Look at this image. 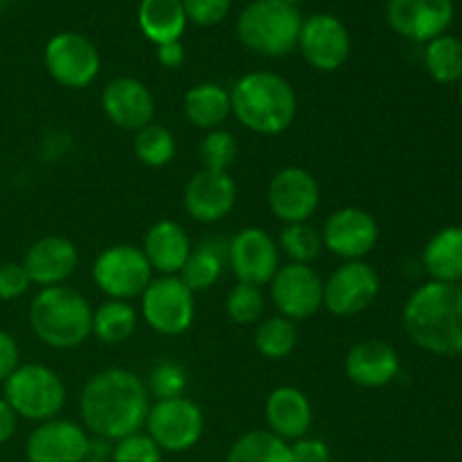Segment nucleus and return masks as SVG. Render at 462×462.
<instances>
[{"label":"nucleus","instance_id":"58836bf2","mask_svg":"<svg viewBox=\"0 0 462 462\" xmlns=\"http://www.w3.org/2000/svg\"><path fill=\"white\" fill-rule=\"evenodd\" d=\"M230 3L233 0H183V9L194 25L210 27L228 16Z\"/></svg>","mask_w":462,"mask_h":462},{"label":"nucleus","instance_id":"aec40b11","mask_svg":"<svg viewBox=\"0 0 462 462\" xmlns=\"http://www.w3.org/2000/svg\"><path fill=\"white\" fill-rule=\"evenodd\" d=\"M102 106L108 120L125 131H140L153 122L156 104L147 86L134 77L108 81L102 93Z\"/></svg>","mask_w":462,"mask_h":462},{"label":"nucleus","instance_id":"ea45409f","mask_svg":"<svg viewBox=\"0 0 462 462\" xmlns=\"http://www.w3.org/2000/svg\"><path fill=\"white\" fill-rule=\"evenodd\" d=\"M30 284L23 264H16V262L0 264V300H16L30 289Z\"/></svg>","mask_w":462,"mask_h":462},{"label":"nucleus","instance_id":"4be33fe9","mask_svg":"<svg viewBox=\"0 0 462 462\" xmlns=\"http://www.w3.org/2000/svg\"><path fill=\"white\" fill-rule=\"evenodd\" d=\"M346 373L350 382L361 388L388 386L400 373V356L391 343L382 338H365L347 352Z\"/></svg>","mask_w":462,"mask_h":462},{"label":"nucleus","instance_id":"72a5a7b5","mask_svg":"<svg viewBox=\"0 0 462 462\" xmlns=\"http://www.w3.org/2000/svg\"><path fill=\"white\" fill-rule=\"evenodd\" d=\"M280 251L293 262V264H310L320 255L323 248V237L314 226L307 221L302 224H287L280 233Z\"/></svg>","mask_w":462,"mask_h":462},{"label":"nucleus","instance_id":"49530a36","mask_svg":"<svg viewBox=\"0 0 462 462\" xmlns=\"http://www.w3.org/2000/svg\"><path fill=\"white\" fill-rule=\"evenodd\" d=\"M284 3H289V5H298V3H302V0H284Z\"/></svg>","mask_w":462,"mask_h":462},{"label":"nucleus","instance_id":"37998d69","mask_svg":"<svg viewBox=\"0 0 462 462\" xmlns=\"http://www.w3.org/2000/svg\"><path fill=\"white\" fill-rule=\"evenodd\" d=\"M16 427H18L16 411L7 404L5 397H0V445L12 440L14 433H16Z\"/></svg>","mask_w":462,"mask_h":462},{"label":"nucleus","instance_id":"f8f14e48","mask_svg":"<svg viewBox=\"0 0 462 462\" xmlns=\"http://www.w3.org/2000/svg\"><path fill=\"white\" fill-rule=\"evenodd\" d=\"M271 298L289 320L311 319L323 307V280L310 264H284L271 280Z\"/></svg>","mask_w":462,"mask_h":462},{"label":"nucleus","instance_id":"ddd939ff","mask_svg":"<svg viewBox=\"0 0 462 462\" xmlns=\"http://www.w3.org/2000/svg\"><path fill=\"white\" fill-rule=\"evenodd\" d=\"M228 264L239 282L264 287L280 269V248L266 230L244 228L230 239Z\"/></svg>","mask_w":462,"mask_h":462},{"label":"nucleus","instance_id":"5701e85b","mask_svg":"<svg viewBox=\"0 0 462 462\" xmlns=\"http://www.w3.org/2000/svg\"><path fill=\"white\" fill-rule=\"evenodd\" d=\"M143 253L152 271H158L161 275H179L192 253V242L183 226L171 219H161L144 235Z\"/></svg>","mask_w":462,"mask_h":462},{"label":"nucleus","instance_id":"20e7f679","mask_svg":"<svg viewBox=\"0 0 462 462\" xmlns=\"http://www.w3.org/2000/svg\"><path fill=\"white\" fill-rule=\"evenodd\" d=\"M30 328L45 346L70 350L93 334V310L75 289L45 287L30 305Z\"/></svg>","mask_w":462,"mask_h":462},{"label":"nucleus","instance_id":"c9c22d12","mask_svg":"<svg viewBox=\"0 0 462 462\" xmlns=\"http://www.w3.org/2000/svg\"><path fill=\"white\" fill-rule=\"evenodd\" d=\"M237 158V140L230 131L212 129L201 143V161L203 170L212 171H228Z\"/></svg>","mask_w":462,"mask_h":462},{"label":"nucleus","instance_id":"e433bc0d","mask_svg":"<svg viewBox=\"0 0 462 462\" xmlns=\"http://www.w3.org/2000/svg\"><path fill=\"white\" fill-rule=\"evenodd\" d=\"M149 386L158 400H171V397H183L188 386V374L174 361H161L153 365L149 374Z\"/></svg>","mask_w":462,"mask_h":462},{"label":"nucleus","instance_id":"79ce46f5","mask_svg":"<svg viewBox=\"0 0 462 462\" xmlns=\"http://www.w3.org/2000/svg\"><path fill=\"white\" fill-rule=\"evenodd\" d=\"M18 365H21V350H18V343L14 341L12 334L0 329V383L7 382Z\"/></svg>","mask_w":462,"mask_h":462},{"label":"nucleus","instance_id":"b1692460","mask_svg":"<svg viewBox=\"0 0 462 462\" xmlns=\"http://www.w3.org/2000/svg\"><path fill=\"white\" fill-rule=\"evenodd\" d=\"M266 422L271 433L287 440H300L307 436L314 420L311 402L302 391L293 386H280L266 400Z\"/></svg>","mask_w":462,"mask_h":462},{"label":"nucleus","instance_id":"9b49d317","mask_svg":"<svg viewBox=\"0 0 462 462\" xmlns=\"http://www.w3.org/2000/svg\"><path fill=\"white\" fill-rule=\"evenodd\" d=\"M298 48L311 68L320 72H334L350 57L352 39L347 27L337 16L314 14L302 21Z\"/></svg>","mask_w":462,"mask_h":462},{"label":"nucleus","instance_id":"393cba45","mask_svg":"<svg viewBox=\"0 0 462 462\" xmlns=\"http://www.w3.org/2000/svg\"><path fill=\"white\" fill-rule=\"evenodd\" d=\"M424 269L436 282L458 284L462 280V228L449 226L429 239L424 248Z\"/></svg>","mask_w":462,"mask_h":462},{"label":"nucleus","instance_id":"4c0bfd02","mask_svg":"<svg viewBox=\"0 0 462 462\" xmlns=\"http://www.w3.org/2000/svg\"><path fill=\"white\" fill-rule=\"evenodd\" d=\"M113 462H162V451L147 433H134L113 447Z\"/></svg>","mask_w":462,"mask_h":462},{"label":"nucleus","instance_id":"f257e3e1","mask_svg":"<svg viewBox=\"0 0 462 462\" xmlns=\"http://www.w3.org/2000/svg\"><path fill=\"white\" fill-rule=\"evenodd\" d=\"M79 409L88 431L117 442L140 431L149 413V393L135 373L108 368L88 379Z\"/></svg>","mask_w":462,"mask_h":462},{"label":"nucleus","instance_id":"7ed1b4c3","mask_svg":"<svg viewBox=\"0 0 462 462\" xmlns=\"http://www.w3.org/2000/svg\"><path fill=\"white\" fill-rule=\"evenodd\" d=\"M233 116L260 135H278L291 126L298 111L296 90L284 77L255 70L239 77L230 90Z\"/></svg>","mask_w":462,"mask_h":462},{"label":"nucleus","instance_id":"de8ad7c7","mask_svg":"<svg viewBox=\"0 0 462 462\" xmlns=\"http://www.w3.org/2000/svg\"><path fill=\"white\" fill-rule=\"evenodd\" d=\"M460 102H462V79H460Z\"/></svg>","mask_w":462,"mask_h":462},{"label":"nucleus","instance_id":"6ab92c4d","mask_svg":"<svg viewBox=\"0 0 462 462\" xmlns=\"http://www.w3.org/2000/svg\"><path fill=\"white\" fill-rule=\"evenodd\" d=\"M237 201V185L228 171L201 170L185 185L183 203L188 215L201 224L226 219Z\"/></svg>","mask_w":462,"mask_h":462},{"label":"nucleus","instance_id":"1a4fd4ad","mask_svg":"<svg viewBox=\"0 0 462 462\" xmlns=\"http://www.w3.org/2000/svg\"><path fill=\"white\" fill-rule=\"evenodd\" d=\"M147 436L161 447V451L180 454L188 451L201 440L203 436V413L188 397H171V400H158L149 406Z\"/></svg>","mask_w":462,"mask_h":462},{"label":"nucleus","instance_id":"a18cd8bd","mask_svg":"<svg viewBox=\"0 0 462 462\" xmlns=\"http://www.w3.org/2000/svg\"><path fill=\"white\" fill-rule=\"evenodd\" d=\"M84 462H106L104 458H86Z\"/></svg>","mask_w":462,"mask_h":462},{"label":"nucleus","instance_id":"a211bd4d","mask_svg":"<svg viewBox=\"0 0 462 462\" xmlns=\"http://www.w3.org/2000/svg\"><path fill=\"white\" fill-rule=\"evenodd\" d=\"M388 23L411 41H431L454 21V0H388Z\"/></svg>","mask_w":462,"mask_h":462},{"label":"nucleus","instance_id":"412c9836","mask_svg":"<svg viewBox=\"0 0 462 462\" xmlns=\"http://www.w3.org/2000/svg\"><path fill=\"white\" fill-rule=\"evenodd\" d=\"M77 264H79V255H77L75 244L59 235H48L32 244L23 260V269L30 282L43 289L66 282L75 273Z\"/></svg>","mask_w":462,"mask_h":462},{"label":"nucleus","instance_id":"0eeeda50","mask_svg":"<svg viewBox=\"0 0 462 462\" xmlns=\"http://www.w3.org/2000/svg\"><path fill=\"white\" fill-rule=\"evenodd\" d=\"M143 319L162 337L188 332L194 320V293L180 275H161L143 291Z\"/></svg>","mask_w":462,"mask_h":462},{"label":"nucleus","instance_id":"4468645a","mask_svg":"<svg viewBox=\"0 0 462 462\" xmlns=\"http://www.w3.org/2000/svg\"><path fill=\"white\" fill-rule=\"evenodd\" d=\"M379 296L377 271L364 260L346 262L341 269L329 275L323 282V305L334 316H355L368 310Z\"/></svg>","mask_w":462,"mask_h":462},{"label":"nucleus","instance_id":"c03bdc74","mask_svg":"<svg viewBox=\"0 0 462 462\" xmlns=\"http://www.w3.org/2000/svg\"><path fill=\"white\" fill-rule=\"evenodd\" d=\"M158 48V61L165 68H179L185 61V48L180 41H171V43L156 45Z\"/></svg>","mask_w":462,"mask_h":462},{"label":"nucleus","instance_id":"9d476101","mask_svg":"<svg viewBox=\"0 0 462 462\" xmlns=\"http://www.w3.org/2000/svg\"><path fill=\"white\" fill-rule=\"evenodd\" d=\"M43 61L50 77L72 90L93 84L102 68L97 48L79 32H61L52 36L45 45Z\"/></svg>","mask_w":462,"mask_h":462},{"label":"nucleus","instance_id":"f03ea898","mask_svg":"<svg viewBox=\"0 0 462 462\" xmlns=\"http://www.w3.org/2000/svg\"><path fill=\"white\" fill-rule=\"evenodd\" d=\"M404 329L415 346L431 355H462V287L449 282L422 284L404 305Z\"/></svg>","mask_w":462,"mask_h":462},{"label":"nucleus","instance_id":"2f4dec72","mask_svg":"<svg viewBox=\"0 0 462 462\" xmlns=\"http://www.w3.org/2000/svg\"><path fill=\"white\" fill-rule=\"evenodd\" d=\"M298 329L296 323L284 316H273V319L262 320L255 332V347L264 359L280 361L289 356L296 347Z\"/></svg>","mask_w":462,"mask_h":462},{"label":"nucleus","instance_id":"a878e982","mask_svg":"<svg viewBox=\"0 0 462 462\" xmlns=\"http://www.w3.org/2000/svg\"><path fill=\"white\" fill-rule=\"evenodd\" d=\"M138 23L143 34L152 43L162 45L180 41L188 25L183 0H143L138 9Z\"/></svg>","mask_w":462,"mask_h":462},{"label":"nucleus","instance_id":"09e8293b","mask_svg":"<svg viewBox=\"0 0 462 462\" xmlns=\"http://www.w3.org/2000/svg\"><path fill=\"white\" fill-rule=\"evenodd\" d=\"M3 3H7V0H0V5H3Z\"/></svg>","mask_w":462,"mask_h":462},{"label":"nucleus","instance_id":"dca6fc26","mask_svg":"<svg viewBox=\"0 0 462 462\" xmlns=\"http://www.w3.org/2000/svg\"><path fill=\"white\" fill-rule=\"evenodd\" d=\"M323 246L347 262L364 260L379 239V226L370 212L361 208H341L323 226Z\"/></svg>","mask_w":462,"mask_h":462},{"label":"nucleus","instance_id":"c756f323","mask_svg":"<svg viewBox=\"0 0 462 462\" xmlns=\"http://www.w3.org/2000/svg\"><path fill=\"white\" fill-rule=\"evenodd\" d=\"M226 462H291L289 445L271 431H248L230 447Z\"/></svg>","mask_w":462,"mask_h":462},{"label":"nucleus","instance_id":"7c9ffc66","mask_svg":"<svg viewBox=\"0 0 462 462\" xmlns=\"http://www.w3.org/2000/svg\"><path fill=\"white\" fill-rule=\"evenodd\" d=\"M424 66L438 84H456L462 79V41L458 36L440 34L424 50Z\"/></svg>","mask_w":462,"mask_h":462},{"label":"nucleus","instance_id":"f3484780","mask_svg":"<svg viewBox=\"0 0 462 462\" xmlns=\"http://www.w3.org/2000/svg\"><path fill=\"white\" fill-rule=\"evenodd\" d=\"M27 462H84L90 458V438L70 420H48L30 433Z\"/></svg>","mask_w":462,"mask_h":462},{"label":"nucleus","instance_id":"f704fd0d","mask_svg":"<svg viewBox=\"0 0 462 462\" xmlns=\"http://www.w3.org/2000/svg\"><path fill=\"white\" fill-rule=\"evenodd\" d=\"M226 314L237 325L260 323L264 316V293L260 287L237 282L226 298Z\"/></svg>","mask_w":462,"mask_h":462},{"label":"nucleus","instance_id":"39448f33","mask_svg":"<svg viewBox=\"0 0 462 462\" xmlns=\"http://www.w3.org/2000/svg\"><path fill=\"white\" fill-rule=\"evenodd\" d=\"M302 16L284 0H255L237 18V36L251 52L284 57L298 48Z\"/></svg>","mask_w":462,"mask_h":462},{"label":"nucleus","instance_id":"6e6552de","mask_svg":"<svg viewBox=\"0 0 462 462\" xmlns=\"http://www.w3.org/2000/svg\"><path fill=\"white\" fill-rule=\"evenodd\" d=\"M152 266L140 248L131 244H117L97 255L93 264V280L99 291L111 300H131L143 296L152 282Z\"/></svg>","mask_w":462,"mask_h":462},{"label":"nucleus","instance_id":"a19ab883","mask_svg":"<svg viewBox=\"0 0 462 462\" xmlns=\"http://www.w3.org/2000/svg\"><path fill=\"white\" fill-rule=\"evenodd\" d=\"M291 462H329V447L319 438H300L289 447Z\"/></svg>","mask_w":462,"mask_h":462},{"label":"nucleus","instance_id":"cd10ccee","mask_svg":"<svg viewBox=\"0 0 462 462\" xmlns=\"http://www.w3.org/2000/svg\"><path fill=\"white\" fill-rule=\"evenodd\" d=\"M138 328V314L126 300H108L93 311V334L106 346L129 341Z\"/></svg>","mask_w":462,"mask_h":462},{"label":"nucleus","instance_id":"bb28decb","mask_svg":"<svg viewBox=\"0 0 462 462\" xmlns=\"http://www.w3.org/2000/svg\"><path fill=\"white\" fill-rule=\"evenodd\" d=\"M185 117L199 129H219L228 116L233 113L230 108V93L219 84H197L185 93L183 99Z\"/></svg>","mask_w":462,"mask_h":462},{"label":"nucleus","instance_id":"473e14b6","mask_svg":"<svg viewBox=\"0 0 462 462\" xmlns=\"http://www.w3.org/2000/svg\"><path fill=\"white\" fill-rule=\"evenodd\" d=\"M134 153L143 165L165 167L176 156V140L170 129L162 125H147L144 129L135 131Z\"/></svg>","mask_w":462,"mask_h":462},{"label":"nucleus","instance_id":"c85d7f7f","mask_svg":"<svg viewBox=\"0 0 462 462\" xmlns=\"http://www.w3.org/2000/svg\"><path fill=\"white\" fill-rule=\"evenodd\" d=\"M226 260H228V246L219 248L217 244L206 242L197 251L189 253L188 262L179 275L192 289V293L206 291L221 278Z\"/></svg>","mask_w":462,"mask_h":462},{"label":"nucleus","instance_id":"423d86ee","mask_svg":"<svg viewBox=\"0 0 462 462\" xmlns=\"http://www.w3.org/2000/svg\"><path fill=\"white\" fill-rule=\"evenodd\" d=\"M5 400L18 418L48 422L66 404V386L52 368L41 364H23L5 382Z\"/></svg>","mask_w":462,"mask_h":462},{"label":"nucleus","instance_id":"2eb2a0df","mask_svg":"<svg viewBox=\"0 0 462 462\" xmlns=\"http://www.w3.org/2000/svg\"><path fill=\"white\" fill-rule=\"evenodd\" d=\"M269 208L284 224H302L320 203V188L314 174L302 167H284L271 179Z\"/></svg>","mask_w":462,"mask_h":462}]
</instances>
